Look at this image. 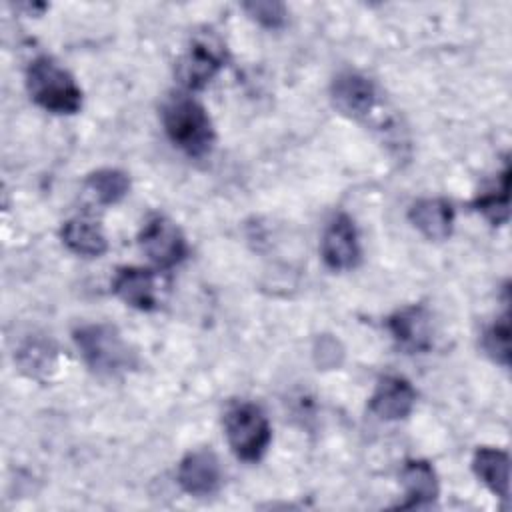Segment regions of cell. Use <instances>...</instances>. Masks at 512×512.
<instances>
[{"label": "cell", "mask_w": 512, "mask_h": 512, "mask_svg": "<svg viewBox=\"0 0 512 512\" xmlns=\"http://www.w3.org/2000/svg\"><path fill=\"white\" fill-rule=\"evenodd\" d=\"M322 260L332 270L354 268L360 260V246L356 226L350 216L338 214L324 230L320 242Z\"/></svg>", "instance_id": "ba28073f"}, {"label": "cell", "mask_w": 512, "mask_h": 512, "mask_svg": "<svg viewBox=\"0 0 512 512\" xmlns=\"http://www.w3.org/2000/svg\"><path fill=\"white\" fill-rule=\"evenodd\" d=\"M178 484L192 496L214 494L222 484V468L212 450L188 452L178 466Z\"/></svg>", "instance_id": "9c48e42d"}, {"label": "cell", "mask_w": 512, "mask_h": 512, "mask_svg": "<svg viewBox=\"0 0 512 512\" xmlns=\"http://www.w3.org/2000/svg\"><path fill=\"white\" fill-rule=\"evenodd\" d=\"M484 350L502 366L510 364V318L508 312L484 332Z\"/></svg>", "instance_id": "d6986e66"}, {"label": "cell", "mask_w": 512, "mask_h": 512, "mask_svg": "<svg viewBox=\"0 0 512 512\" xmlns=\"http://www.w3.org/2000/svg\"><path fill=\"white\" fill-rule=\"evenodd\" d=\"M74 342L88 364L100 376H118L136 366V354L110 324H86L74 330Z\"/></svg>", "instance_id": "3957f363"}, {"label": "cell", "mask_w": 512, "mask_h": 512, "mask_svg": "<svg viewBox=\"0 0 512 512\" xmlns=\"http://www.w3.org/2000/svg\"><path fill=\"white\" fill-rule=\"evenodd\" d=\"M416 404V390L400 376H384L370 396V412L382 420H402Z\"/></svg>", "instance_id": "7c38bea8"}, {"label": "cell", "mask_w": 512, "mask_h": 512, "mask_svg": "<svg viewBox=\"0 0 512 512\" xmlns=\"http://www.w3.org/2000/svg\"><path fill=\"white\" fill-rule=\"evenodd\" d=\"M18 362L24 370L38 376V372L54 366V350L46 342L32 340V342L24 344L22 350L18 352Z\"/></svg>", "instance_id": "ffe728a7"}, {"label": "cell", "mask_w": 512, "mask_h": 512, "mask_svg": "<svg viewBox=\"0 0 512 512\" xmlns=\"http://www.w3.org/2000/svg\"><path fill=\"white\" fill-rule=\"evenodd\" d=\"M114 294L136 310H156L160 304V286L154 272L144 268H122L112 282Z\"/></svg>", "instance_id": "8fae6325"}, {"label": "cell", "mask_w": 512, "mask_h": 512, "mask_svg": "<svg viewBox=\"0 0 512 512\" xmlns=\"http://www.w3.org/2000/svg\"><path fill=\"white\" fill-rule=\"evenodd\" d=\"M258 24L266 26V28H280L286 22V6L282 2H246L242 6Z\"/></svg>", "instance_id": "44dd1931"}, {"label": "cell", "mask_w": 512, "mask_h": 512, "mask_svg": "<svg viewBox=\"0 0 512 512\" xmlns=\"http://www.w3.org/2000/svg\"><path fill=\"white\" fill-rule=\"evenodd\" d=\"M226 44L212 30L196 32L176 64V76L186 88H204L224 66Z\"/></svg>", "instance_id": "5b68a950"}, {"label": "cell", "mask_w": 512, "mask_h": 512, "mask_svg": "<svg viewBox=\"0 0 512 512\" xmlns=\"http://www.w3.org/2000/svg\"><path fill=\"white\" fill-rule=\"evenodd\" d=\"M402 486H404V502L396 508L412 510L432 504L438 498V478L430 462L426 460H408L402 468Z\"/></svg>", "instance_id": "4fadbf2b"}, {"label": "cell", "mask_w": 512, "mask_h": 512, "mask_svg": "<svg viewBox=\"0 0 512 512\" xmlns=\"http://www.w3.org/2000/svg\"><path fill=\"white\" fill-rule=\"evenodd\" d=\"M84 188L92 194V198L98 204L108 206V204L120 202L128 194L130 180L120 170L102 168V170H96V172L88 174V178L84 182Z\"/></svg>", "instance_id": "e0dca14e"}, {"label": "cell", "mask_w": 512, "mask_h": 512, "mask_svg": "<svg viewBox=\"0 0 512 512\" xmlns=\"http://www.w3.org/2000/svg\"><path fill=\"white\" fill-rule=\"evenodd\" d=\"M508 180H510V170L508 166L498 178V186L480 194L474 202V208L484 214L486 220H490L494 226L504 224L508 220Z\"/></svg>", "instance_id": "ac0fdd59"}, {"label": "cell", "mask_w": 512, "mask_h": 512, "mask_svg": "<svg viewBox=\"0 0 512 512\" xmlns=\"http://www.w3.org/2000/svg\"><path fill=\"white\" fill-rule=\"evenodd\" d=\"M388 330L406 352H426L432 346V324L426 308L408 306L388 318Z\"/></svg>", "instance_id": "30bf717a"}, {"label": "cell", "mask_w": 512, "mask_h": 512, "mask_svg": "<svg viewBox=\"0 0 512 512\" xmlns=\"http://www.w3.org/2000/svg\"><path fill=\"white\" fill-rule=\"evenodd\" d=\"M138 242L142 252L160 268H170L186 256L184 234L166 216H152L144 224Z\"/></svg>", "instance_id": "8992f818"}, {"label": "cell", "mask_w": 512, "mask_h": 512, "mask_svg": "<svg viewBox=\"0 0 512 512\" xmlns=\"http://www.w3.org/2000/svg\"><path fill=\"white\" fill-rule=\"evenodd\" d=\"M474 474L482 484L502 500L510 496V458L504 450L498 448H478L472 460Z\"/></svg>", "instance_id": "9a60e30c"}, {"label": "cell", "mask_w": 512, "mask_h": 512, "mask_svg": "<svg viewBox=\"0 0 512 512\" xmlns=\"http://www.w3.org/2000/svg\"><path fill=\"white\" fill-rule=\"evenodd\" d=\"M30 98L52 114H74L82 106V90L68 70L48 56H38L26 72Z\"/></svg>", "instance_id": "7a4b0ae2"}, {"label": "cell", "mask_w": 512, "mask_h": 512, "mask_svg": "<svg viewBox=\"0 0 512 512\" xmlns=\"http://www.w3.org/2000/svg\"><path fill=\"white\" fill-rule=\"evenodd\" d=\"M332 102L334 106L356 120L368 118L378 104V90L370 78L358 72H342L332 80Z\"/></svg>", "instance_id": "52a82bcc"}, {"label": "cell", "mask_w": 512, "mask_h": 512, "mask_svg": "<svg viewBox=\"0 0 512 512\" xmlns=\"http://www.w3.org/2000/svg\"><path fill=\"white\" fill-rule=\"evenodd\" d=\"M224 430L232 452L244 462H256L268 450L272 430L266 414L252 402H236L224 414Z\"/></svg>", "instance_id": "277c9868"}, {"label": "cell", "mask_w": 512, "mask_h": 512, "mask_svg": "<svg viewBox=\"0 0 512 512\" xmlns=\"http://www.w3.org/2000/svg\"><path fill=\"white\" fill-rule=\"evenodd\" d=\"M62 242L76 254L80 256H90V258H98L106 252L108 242L106 236L102 232V228L98 226V222L78 216V218H70L64 222L62 230H60Z\"/></svg>", "instance_id": "2e32d148"}, {"label": "cell", "mask_w": 512, "mask_h": 512, "mask_svg": "<svg viewBox=\"0 0 512 512\" xmlns=\"http://www.w3.org/2000/svg\"><path fill=\"white\" fill-rule=\"evenodd\" d=\"M410 222L428 240H446L454 226V208L444 198H422L408 210Z\"/></svg>", "instance_id": "5bb4252c"}, {"label": "cell", "mask_w": 512, "mask_h": 512, "mask_svg": "<svg viewBox=\"0 0 512 512\" xmlns=\"http://www.w3.org/2000/svg\"><path fill=\"white\" fill-rule=\"evenodd\" d=\"M162 124L168 138L188 156L200 158L214 144V126L200 102L176 94L162 108Z\"/></svg>", "instance_id": "6da1fadb"}]
</instances>
